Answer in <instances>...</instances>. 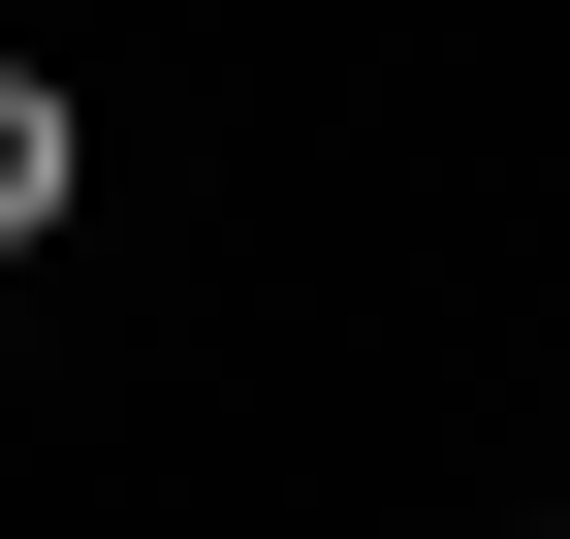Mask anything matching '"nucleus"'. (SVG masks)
<instances>
[{"instance_id": "1", "label": "nucleus", "mask_w": 570, "mask_h": 539, "mask_svg": "<svg viewBox=\"0 0 570 539\" xmlns=\"http://www.w3.org/2000/svg\"><path fill=\"white\" fill-rule=\"evenodd\" d=\"M63 190H96V127H63V63H0V254H32Z\"/></svg>"}, {"instance_id": "2", "label": "nucleus", "mask_w": 570, "mask_h": 539, "mask_svg": "<svg viewBox=\"0 0 570 539\" xmlns=\"http://www.w3.org/2000/svg\"><path fill=\"white\" fill-rule=\"evenodd\" d=\"M508 539H570V508H508Z\"/></svg>"}]
</instances>
